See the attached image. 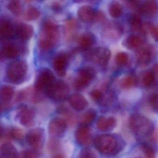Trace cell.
Returning a JSON list of instances; mask_svg holds the SVG:
<instances>
[{"label":"cell","mask_w":158,"mask_h":158,"mask_svg":"<svg viewBox=\"0 0 158 158\" xmlns=\"http://www.w3.org/2000/svg\"><path fill=\"white\" fill-rule=\"evenodd\" d=\"M123 141L119 136L109 134L99 135L94 141L96 148L102 154L105 155H116L123 149Z\"/></svg>","instance_id":"6da1fadb"},{"label":"cell","mask_w":158,"mask_h":158,"mask_svg":"<svg viewBox=\"0 0 158 158\" xmlns=\"http://www.w3.org/2000/svg\"><path fill=\"white\" fill-rule=\"evenodd\" d=\"M128 125L134 135L141 139L151 136L154 131L153 123L148 117L138 114L129 117Z\"/></svg>","instance_id":"7a4b0ae2"},{"label":"cell","mask_w":158,"mask_h":158,"mask_svg":"<svg viewBox=\"0 0 158 158\" xmlns=\"http://www.w3.org/2000/svg\"><path fill=\"white\" fill-rule=\"evenodd\" d=\"M60 37V30L58 26L52 21H46L40 34V47L44 50L51 49L57 45Z\"/></svg>","instance_id":"3957f363"},{"label":"cell","mask_w":158,"mask_h":158,"mask_svg":"<svg viewBox=\"0 0 158 158\" xmlns=\"http://www.w3.org/2000/svg\"><path fill=\"white\" fill-rule=\"evenodd\" d=\"M27 63L23 60H15L7 66L6 75L8 79L14 84L22 82L27 73Z\"/></svg>","instance_id":"277c9868"},{"label":"cell","mask_w":158,"mask_h":158,"mask_svg":"<svg viewBox=\"0 0 158 158\" xmlns=\"http://www.w3.org/2000/svg\"><path fill=\"white\" fill-rule=\"evenodd\" d=\"M46 95L53 100L61 101L68 97L70 88L67 83L62 80L53 82L46 90Z\"/></svg>","instance_id":"5b68a950"},{"label":"cell","mask_w":158,"mask_h":158,"mask_svg":"<svg viewBox=\"0 0 158 158\" xmlns=\"http://www.w3.org/2000/svg\"><path fill=\"white\" fill-rule=\"evenodd\" d=\"M96 76L95 70L90 66L81 67L77 72V75L74 80L73 85L77 90H83L89 85Z\"/></svg>","instance_id":"8992f818"},{"label":"cell","mask_w":158,"mask_h":158,"mask_svg":"<svg viewBox=\"0 0 158 158\" xmlns=\"http://www.w3.org/2000/svg\"><path fill=\"white\" fill-rule=\"evenodd\" d=\"M55 76L51 70L48 68L41 69L35 82V89L37 91L45 90L55 82Z\"/></svg>","instance_id":"52a82bcc"},{"label":"cell","mask_w":158,"mask_h":158,"mask_svg":"<svg viewBox=\"0 0 158 158\" xmlns=\"http://www.w3.org/2000/svg\"><path fill=\"white\" fill-rule=\"evenodd\" d=\"M26 139L27 144L33 149H40L44 143V130L40 127L32 129L27 134Z\"/></svg>","instance_id":"ba28073f"},{"label":"cell","mask_w":158,"mask_h":158,"mask_svg":"<svg viewBox=\"0 0 158 158\" xmlns=\"http://www.w3.org/2000/svg\"><path fill=\"white\" fill-rule=\"evenodd\" d=\"M17 115L22 125L26 127H31L34 125L35 111L33 108L22 106L18 109Z\"/></svg>","instance_id":"9c48e42d"},{"label":"cell","mask_w":158,"mask_h":158,"mask_svg":"<svg viewBox=\"0 0 158 158\" xmlns=\"http://www.w3.org/2000/svg\"><path fill=\"white\" fill-rule=\"evenodd\" d=\"M110 56V51L109 49L105 48H98L90 52L89 57L90 60L95 63L104 65L108 63Z\"/></svg>","instance_id":"30bf717a"},{"label":"cell","mask_w":158,"mask_h":158,"mask_svg":"<svg viewBox=\"0 0 158 158\" xmlns=\"http://www.w3.org/2000/svg\"><path fill=\"white\" fill-rule=\"evenodd\" d=\"M75 139L77 142L81 146L86 147L92 142L91 131L88 125L81 124L76 130Z\"/></svg>","instance_id":"8fae6325"},{"label":"cell","mask_w":158,"mask_h":158,"mask_svg":"<svg viewBox=\"0 0 158 158\" xmlns=\"http://www.w3.org/2000/svg\"><path fill=\"white\" fill-rule=\"evenodd\" d=\"M67 123L61 118H55L51 121L48 125V131L52 135H61L66 131Z\"/></svg>","instance_id":"7c38bea8"},{"label":"cell","mask_w":158,"mask_h":158,"mask_svg":"<svg viewBox=\"0 0 158 158\" xmlns=\"http://www.w3.org/2000/svg\"><path fill=\"white\" fill-rule=\"evenodd\" d=\"M68 102L71 107L77 111L85 110L88 106V102L82 94L74 93L70 96Z\"/></svg>","instance_id":"4fadbf2b"},{"label":"cell","mask_w":158,"mask_h":158,"mask_svg":"<svg viewBox=\"0 0 158 158\" xmlns=\"http://www.w3.org/2000/svg\"><path fill=\"white\" fill-rule=\"evenodd\" d=\"M68 62V56L64 53H61L55 57L53 61V66L57 74L64 77L66 74Z\"/></svg>","instance_id":"5bb4252c"},{"label":"cell","mask_w":158,"mask_h":158,"mask_svg":"<svg viewBox=\"0 0 158 158\" xmlns=\"http://www.w3.org/2000/svg\"><path fill=\"white\" fill-rule=\"evenodd\" d=\"M116 124V120L114 117L102 116L98 119L96 125L100 131H108L113 130Z\"/></svg>","instance_id":"9a60e30c"},{"label":"cell","mask_w":158,"mask_h":158,"mask_svg":"<svg viewBox=\"0 0 158 158\" xmlns=\"http://www.w3.org/2000/svg\"><path fill=\"white\" fill-rule=\"evenodd\" d=\"M33 27L28 24L21 23L17 25L15 32L19 38L22 40H27L30 39L34 34Z\"/></svg>","instance_id":"2e32d148"},{"label":"cell","mask_w":158,"mask_h":158,"mask_svg":"<svg viewBox=\"0 0 158 158\" xmlns=\"http://www.w3.org/2000/svg\"><path fill=\"white\" fill-rule=\"evenodd\" d=\"M18 152L14 145L10 142L2 144L0 147V158H17Z\"/></svg>","instance_id":"e0dca14e"},{"label":"cell","mask_w":158,"mask_h":158,"mask_svg":"<svg viewBox=\"0 0 158 158\" xmlns=\"http://www.w3.org/2000/svg\"><path fill=\"white\" fill-rule=\"evenodd\" d=\"M77 15L79 19L84 23H89L95 17V12L90 6L84 5L77 11Z\"/></svg>","instance_id":"ac0fdd59"},{"label":"cell","mask_w":158,"mask_h":158,"mask_svg":"<svg viewBox=\"0 0 158 158\" xmlns=\"http://www.w3.org/2000/svg\"><path fill=\"white\" fill-rule=\"evenodd\" d=\"M15 28L12 23L6 19H2L0 22V35L3 38H10L13 36Z\"/></svg>","instance_id":"d6986e66"},{"label":"cell","mask_w":158,"mask_h":158,"mask_svg":"<svg viewBox=\"0 0 158 158\" xmlns=\"http://www.w3.org/2000/svg\"><path fill=\"white\" fill-rule=\"evenodd\" d=\"M14 95V90L10 85H3L1 89V99L2 103L1 104V110H2L7 106V104L11 100Z\"/></svg>","instance_id":"ffe728a7"},{"label":"cell","mask_w":158,"mask_h":158,"mask_svg":"<svg viewBox=\"0 0 158 158\" xmlns=\"http://www.w3.org/2000/svg\"><path fill=\"white\" fill-rule=\"evenodd\" d=\"M158 5L155 2L152 1L145 2L140 8V12L147 17H153L158 12Z\"/></svg>","instance_id":"44dd1931"},{"label":"cell","mask_w":158,"mask_h":158,"mask_svg":"<svg viewBox=\"0 0 158 158\" xmlns=\"http://www.w3.org/2000/svg\"><path fill=\"white\" fill-rule=\"evenodd\" d=\"M19 53L18 47L12 43H7L2 46L1 49V55L5 58H14Z\"/></svg>","instance_id":"7402d4cb"},{"label":"cell","mask_w":158,"mask_h":158,"mask_svg":"<svg viewBox=\"0 0 158 158\" xmlns=\"http://www.w3.org/2000/svg\"><path fill=\"white\" fill-rule=\"evenodd\" d=\"M79 46L83 48L91 47L96 42V38L92 33H86L81 35L78 39Z\"/></svg>","instance_id":"603a6c76"},{"label":"cell","mask_w":158,"mask_h":158,"mask_svg":"<svg viewBox=\"0 0 158 158\" xmlns=\"http://www.w3.org/2000/svg\"><path fill=\"white\" fill-rule=\"evenodd\" d=\"M40 15V11L38 9L33 6H30L26 10L24 17L27 21H35L38 19Z\"/></svg>","instance_id":"cb8c5ba5"},{"label":"cell","mask_w":158,"mask_h":158,"mask_svg":"<svg viewBox=\"0 0 158 158\" xmlns=\"http://www.w3.org/2000/svg\"><path fill=\"white\" fill-rule=\"evenodd\" d=\"M137 58L139 63L143 65H147L150 61L151 54L149 51L144 49L138 52Z\"/></svg>","instance_id":"d4e9b609"},{"label":"cell","mask_w":158,"mask_h":158,"mask_svg":"<svg viewBox=\"0 0 158 158\" xmlns=\"http://www.w3.org/2000/svg\"><path fill=\"white\" fill-rule=\"evenodd\" d=\"M96 117V112L93 110H89L81 116L80 120L81 124L89 126L94 121Z\"/></svg>","instance_id":"484cf974"},{"label":"cell","mask_w":158,"mask_h":158,"mask_svg":"<svg viewBox=\"0 0 158 158\" xmlns=\"http://www.w3.org/2000/svg\"><path fill=\"white\" fill-rule=\"evenodd\" d=\"M75 20H71L66 22L65 25V34L66 38L70 39L75 35L77 24Z\"/></svg>","instance_id":"4316f807"},{"label":"cell","mask_w":158,"mask_h":158,"mask_svg":"<svg viewBox=\"0 0 158 158\" xmlns=\"http://www.w3.org/2000/svg\"><path fill=\"white\" fill-rule=\"evenodd\" d=\"M142 43L141 39L136 35H131L127 40V45L129 48H136L140 47Z\"/></svg>","instance_id":"83f0119b"},{"label":"cell","mask_w":158,"mask_h":158,"mask_svg":"<svg viewBox=\"0 0 158 158\" xmlns=\"http://www.w3.org/2000/svg\"><path fill=\"white\" fill-rule=\"evenodd\" d=\"M8 10L14 15L18 16L22 12V5L21 2L18 0H12L9 2L8 4Z\"/></svg>","instance_id":"f1b7e54d"},{"label":"cell","mask_w":158,"mask_h":158,"mask_svg":"<svg viewBox=\"0 0 158 158\" xmlns=\"http://www.w3.org/2000/svg\"><path fill=\"white\" fill-rule=\"evenodd\" d=\"M142 151L146 158H155L156 151L154 147L149 143H144L142 144Z\"/></svg>","instance_id":"f546056e"},{"label":"cell","mask_w":158,"mask_h":158,"mask_svg":"<svg viewBox=\"0 0 158 158\" xmlns=\"http://www.w3.org/2000/svg\"><path fill=\"white\" fill-rule=\"evenodd\" d=\"M109 12L111 16L113 18L120 17L122 13V8L121 5L118 3L111 4L109 8Z\"/></svg>","instance_id":"4dcf8cb0"},{"label":"cell","mask_w":158,"mask_h":158,"mask_svg":"<svg viewBox=\"0 0 158 158\" xmlns=\"http://www.w3.org/2000/svg\"><path fill=\"white\" fill-rule=\"evenodd\" d=\"M10 135L11 138L18 140H22L25 137L24 132L18 128L11 129L10 130Z\"/></svg>","instance_id":"1f68e13d"},{"label":"cell","mask_w":158,"mask_h":158,"mask_svg":"<svg viewBox=\"0 0 158 158\" xmlns=\"http://www.w3.org/2000/svg\"><path fill=\"white\" fill-rule=\"evenodd\" d=\"M129 23L135 29H139L141 28V21L140 17L137 15H133L129 19Z\"/></svg>","instance_id":"d6a6232c"},{"label":"cell","mask_w":158,"mask_h":158,"mask_svg":"<svg viewBox=\"0 0 158 158\" xmlns=\"http://www.w3.org/2000/svg\"><path fill=\"white\" fill-rule=\"evenodd\" d=\"M38 150H27L23 151L21 154V158H36L39 155Z\"/></svg>","instance_id":"836d02e7"},{"label":"cell","mask_w":158,"mask_h":158,"mask_svg":"<svg viewBox=\"0 0 158 158\" xmlns=\"http://www.w3.org/2000/svg\"><path fill=\"white\" fill-rule=\"evenodd\" d=\"M155 78V75L152 72H148L146 73L143 77V84L146 86L152 85Z\"/></svg>","instance_id":"e575fe53"},{"label":"cell","mask_w":158,"mask_h":158,"mask_svg":"<svg viewBox=\"0 0 158 158\" xmlns=\"http://www.w3.org/2000/svg\"><path fill=\"white\" fill-rule=\"evenodd\" d=\"M135 83V78L131 76L125 77L122 82V85L124 88L128 89L132 87Z\"/></svg>","instance_id":"d590c367"},{"label":"cell","mask_w":158,"mask_h":158,"mask_svg":"<svg viewBox=\"0 0 158 158\" xmlns=\"http://www.w3.org/2000/svg\"><path fill=\"white\" fill-rule=\"evenodd\" d=\"M128 60V56L124 52H120L115 57V62L118 65H122L125 64Z\"/></svg>","instance_id":"8d00e7d4"},{"label":"cell","mask_w":158,"mask_h":158,"mask_svg":"<svg viewBox=\"0 0 158 158\" xmlns=\"http://www.w3.org/2000/svg\"><path fill=\"white\" fill-rule=\"evenodd\" d=\"M103 95L102 92L99 89H94L90 93V97L91 98L96 102L99 103L103 98Z\"/></svg>","instance_id":"74e56055"},{"label":"cell","mask_w":158,"mask_h":158,"mask_svg":"<svg viewBox=\"0 0 158 158\" xmlns=\"http://www.w3.org/2000/svg\"><path fill=\"white\" fill-rule=\"evenodd\" d=\"M63 117L64 120L66 123H68L69 124H74L76 122V118L74 115L72 113L68 112L67 111H64L63 112Z\"/></svg>","instance_id":"f35d334b"},{"label":"cell","mask_w":158,"mask_h":158,"mask_svg":"<svg viewBox=\"0 0 158 158\" xmlns=\"http://www.w3.org/2000/svg\"><path fill=\"white\" fill-rule=\"evenodd\" d=\"M48 149L51 152H54V154L60 152H58L60 148V143L58 140L55 139H52L48 143Z\"/></svg>","instance_id":"ab89813d"},{"label":"cell","mask_w":158,"mask_h":158,"mask_svg":"<svg viewBox=\"0 0 158 158\" xmlns=\"http://www.w3.org/2000/svg\"><path fill=\"white\" fill-rule=\"evenodd\" d=\"M150 105L155 110H158V93L152 94L149 98Z\"/></svg>","instance_id":"60d3db41"},{"label":"cell","mask_w":158,"mask_h":158,"mask_svg":"<svg viewBox=\"0 0 158 158\" xmlns=\"http://www.w3.org/2000/svg\"><path fill=\"white\" fill-rule=\"evenodd\" d=\"M78 158H97L95 154L89 149H85L80 152Z\"/></svg>","instance_id":"b9f144b4"},{"label":"cell","mask_w":158,"mask_h":158,"mask_svg":"<svg viewBox=\"0 0 158 158\" xmlns=\"http://www.w3.org/2000/svg\"><path fill=\"white\" fill-rule=\"evenodd\" d=\"M150 31L152 36L155 40H158V26H152L150 27Z\"/></svg>","instance_id":"7bdbcfd3"},{"label":"cell","mask_w":158,"mask_h":158,"mask_svg":"<svg viewBox=\"0 0 158 158\" xmlns=\"http://www.w3.org/2000/svg\"><path fill=\"white\" fill-rule=\"evenodd\" d=\"M52 158H64V155L62 152H59L53 154Z\"/></svg>","instance_id":"ee69618b"},{"label":"cell","mask_w":158,"mask_h":158,"mask_svg":"<svg viewBox=\"0 0 158 158\" xmlns=\"http://www.w3.org/2000/svg\"><path fill=\"white\" fill-rule=\"evenodd\" d=\"M154 69H155V71H156V73H157L158 75V64H156V65H155Z\"/></svg>","instance_id":"f6af8a7d"},{"label":"cell","mask_w":158,"mask_h":158,"mask_svg":"<svg viewBox=\"0 0 158 158\" xmlns=\"http://www.w3.org/2000/svg\"><path fill=\"white\" fill-rule=\"evenodd\" d=\"M138 158V157H136V158Z\"/></svg>","instance_id":"bcb514c9"}]
</instances>
